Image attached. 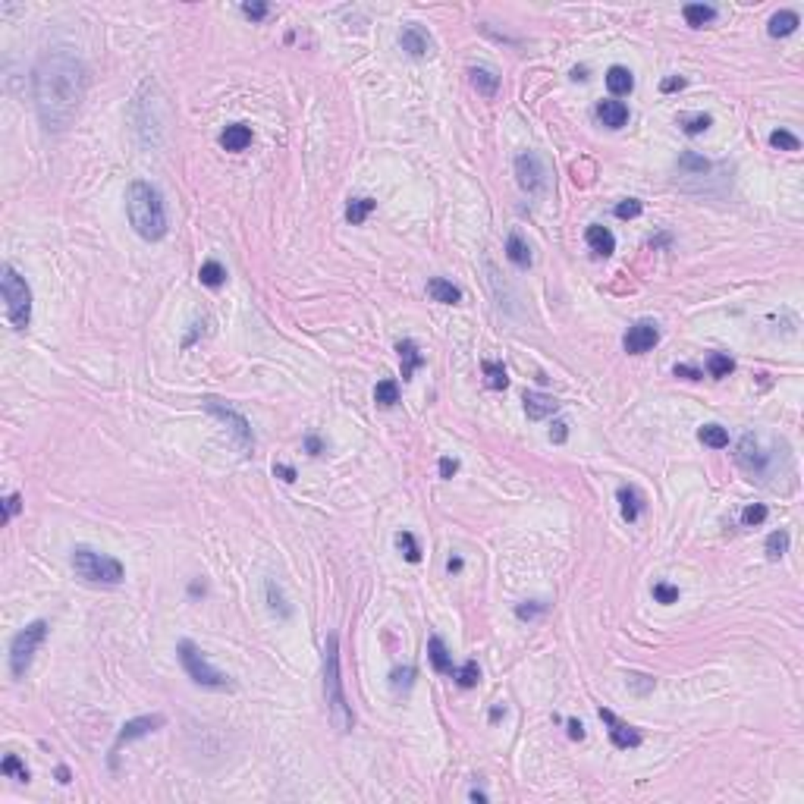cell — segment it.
Listing matches in <instances>:
<instances>
[{"label":"cell","instance_id":"20","mask_svg":"<svg viewBox=\"0 0 804 804\" xmlns=\"http://www.w3.org/2000/svg\"><path fill=\"white\" fill-rule=\"evenodd\" d=\"M396 352H399V364H402V380H412L415 371L425 364V355L418 352V346L412 340H402L396 346Z\"/></svg>","mask_w":804,"mask_h":804},{"label":"cell","instance_id":"1","mask_svg":"<svg viewBox=\"0 0 804 804\" xmlns=\"http://www.w3.org/2000/svg\"><path fill=\"white\" fill-rule=\"evenodd\" d=\"M89 89V69L82 57L69 48H54L35 67V111L41 126L63 133L79 116V107Z\"/></svg>","mask_w":804,"mask_h":804},{"label":"cell","instance_id":"39","mask_svg":"<svg viewBox=\"0 0 804 804\" xmlns=\"http://www.w3.org/2000/svg\"><path fill=\"white\" fill-rule=\"evenodd\" d=\"M770 145L776 151H798L801 148L798 135H792L788 129H776V133H770Z\"/></svg>","mask_w":804,"mask_h":804},{"label":"cell","instance_id":"50","mask_svg":"<svg viewBox=\"0 0 804 804\" xmlns=\"http://www.w3.org/2000/svg\"><path fill=\"white\" fill-rule=\"evenodd\" d=\"M456 471H459V462H456V459H450V456L440 459V478H443V481H450Z\"/></svg>","mask_w":804,"mask_h":804},{"label":"cell","instance_id":"5","mask_svg":"<svg viewBox=\"0 0 804 804\" xmlns=\"http://www.w3.org/2000/svg\"><path fill=\"white\" fill-rule=\"evenodd\" d=\"M69 562H72V569H76L79 579L94 581V584H120L123 579H126V569H123L120 559L91 550V547H76Z\"/></svg>","mask_w":804,"mask_h":804},{"label":"cell","instance_id":"4","mask_svg":"<svg viewBox=\"0 0 804 804\" xmlns=\"http://www.w3.org/2000/svg\"><path fill=\"white\" fill-rule=\"evenodd\" d=\"M0 292L6 302V318H10L13 330H26L32 324V289L23 277L16 274L13 264L0 267Z\"/></svg>","mask_w":804,"mask_h":804},{"label":"cell","instance_id":"21","mask_svg":"<svg viewBox=\"0 0 804 804\" xmlns=\"http://www.w3.org/2000/svg\"><path fill=\"white\" fill-rule=\"evenodd\" d=\"M428 657H430V666H434L437 672H443V676H450V672H452V654L447 650V644H443L440 635H430V641H428Z\"/></svg>","mask_w":804,"mask_h":804},{"label":"cell","instance_id":"58","mask_svg":"<svg viewBox=\"0 0 804 804\" xmlns=\"http://www.w3.org/2000/svg\"><path fill=\"white\" fill-rule=\"evenodd\" d=\"M500 716H506V707H493L491 710V720H500Z\"/></svg>","mask_w":804,"mask_h":804},{"label":"cell","instance_id":"2","mask_svg":"<svg viewBox=\"0 0 804 804\" xmlns=\"http://www.w3.org/2000/svg\"><path fill=\"white\" fill-rule=\"evenodd\" d=\"M126 214L129 223L145 242H157V239L167 236V208L164 199L151 182L135 179L129 182L126 189Z\"/></svg>","mask_w":804,"mask_h":804},{"label":"cell","instance_id":"30","mask_svg":"<svg viewBox=\"0 0 804 804\" xmlns=\"http://www.w3.org/2000/svg\"><path fill=\"white\" fill-rule=\"evenodd\" d=\"M679 126H682L685 135H700L713 126V116L710 113H682L679 116Z\"/></svg>","mask_w":804,"mask_h":804},{"label":"cell","instance_id":"40","mask_svg":"<svg viewBox=\"0 0 804 804\" xmlns=\"http://www.w3.org/2000/svg\"><path fill=\"white\" fill-rule=\"evenodd\" d=\"M766 522V506L764 503H751V506L742 509V525L744 528H757V525Z\"/></svg>","mask_w":804,"mask_h":804},{"label":"cell","instance_id":"31","mask_svg":"<svg viewBox=\"0 0 804 804\" xmlns=\"http://www.w3.org/2000/svg\"><path fill=\"white\" fill-rule=\"evenodd\" d=\"M374 208H377V201H374V199H352V201L346 204V220H349V223H355V226H358V223H364V220H368V214H371Z\"/></svg>","mask_w":804,"mask_h":804},{"label":"cell","instance_id":"23","mask_svg":"<svg viewBox=\"0 0 804 804\" xmlns=\"http://www.w3.org/2000/svg\"><path fill=\"white\" fill-rule=\"evenodd\" d=\"M606 89H610V94H616V98L628 94V91L635 89L632 69H625V67H610V69H606Z\"/></svg>","mask_w":804,"mask_h":804},{"label":"cell","instance_id":"35","mask_svg":"<svg viewBox=\"0 0 804 804\" xmlns=\"http://www.w3.org/2000/svg\"><path fill=\"white\" fill-rule=\"evenodd\" d=\"M481 368H484V377H487V386H491V390H506L509 386L506 368H503L500 362H484Z\"/></svg>","mask_w":804,"mask_h":804},{"label":"cell","instance_id":"45","mask_svg":"<svg viewBox=\"0 0 804 804\" xmlns=\"http://www.w3.org/2000/svg\"><path fill=\"white\" fill-rule=\"evenodd\" d=\"M544 610H547V603H540V601L518 603V606H515V616H518V619H535V616H540Z\"/></svg>","mask_w":804,"mask_h":804},{"label":"cell","instance_id":"17","mask_svg":"<svg viewBox=\"0 0 804 804\" xmlns=\"http://www.w3.org/2000/svg\"><path fill=\"white\" fill-rule=\"evenodd\" d=\"M248 145H252V129H248L245 123H233V126H226L220 133V148L223 151L239 155V151H245Z\"/></svg>","mask_w":804,"mask_h":804},{"label":"cell","instance_id":"24","mask_svg":"<svg viewBox=\"0 0 804 804\" xmlns=\"http://www.w3.org/2000/svg\"><path fill=\"white\" fill-rule=\"evenodd\" d=\"M616 496H619V506H622V518H625V522H638L641 509H644V500H641V493L635 491V487H619Z\"/></svg>","mask_w":804,"mask_h":804},{"label":"cell","instance_id":"44","mask_svg":"<svg viewBox=\"0 0 804 804\" xmlns=\"http://www.w3.org/2000/svg\"><path fill=\"white\" fill-rule=\"evenodd\" d=\"M412 679H415V669H412V666L393 669V672H390V685H393L396 691H399V688H408V685H412Z\"/></svg>","mask_w":804,"mask_h":804},{"label":"cell","instance_id":"52","mask_svg":"<svg viewBox=\"0 0 804 804\" xmlns=\"http://www.w3.org/2000/svg\"><path fill=\"white\" fill-rule=\"evenodd\" d=\"M566 726H569V738H575V742H581V738H584V726H581V722H579V720H569Z\"/></svg>","mask_w":804,"mask_h":804},{"label":"cell","instance_id":"29","mask_svg":"<svg viewBox=\"0 0 804 804\" xmlns=\"http://www.w3.org/2000/svg\"><path fill=\"white\" fill-rule=\"evenodd\" d=\"M698 440L704 447H713V450H726L729 447V430L722 425H704L698 430Z\"/></svg>","mask_w":804,"mask_h":804},{"label":"cell","instance_id":"32","mask_svg":"<svg viewBox=\"0 0 804 804\" xmlns=\"http://www.w3.org/2000/svg\"><path fill=\"white\" fill-rule=\"evenodd\" d=\"M452 679H456V685L459 688H474V685L481 682V669H478V663L474 660H469V663H462V666H452V672H450Z\"/></svg>","mask_w":804,"mask_h":804},{"label":"cell","instance_id":"51","mask_svg":"<svg viewBox=\"0 0 804 804\" xmlns=\"http://www.w3.org/2000/svg\"><path fill=\"white\" fill-rule=\"evenodd\" d=\"M660 89L666 91V94H669V91H679V89H685V79H682V76H669V79H663V82H660Z\"/></svg>","mask_w":804,"mask_h":804},{"label":"cell","instance_id":"36","mask_svg":"<svg viewBox=\"0 0 804 804\" xmlns=\"http://www.w3.org/2000/svg\"><path fill=\"white\" fill-rule=\"evenodd\" d=\"M264 591H267V601H270V610L274 613H280L283 619H289L292 616V610H289V603L283 601V591H280V584H277L274 579H270L267 584H264Z\"/></svg>","mask_w":804,"mask_h":804},{"label":"cell","instance_id":"33","mask_svg":"<svg viewBox=\"0 0 804 804\" xmlns=\"http://www.w3.org/2000/svg\"><path fill=\"white\" fill-rule=\"evenodd\" d=\"M374 402L384 408H393L399 402V384L396 380H380V384L374 386Z\"/></svg>","mask_w":804,"mask_h":804},{"label":"cell","instance_id":"11","mask_svg":"<svg viewBox=\"0 0 804 804\" xmlns=\"http://www.w3.org/2000/svg\"><path fill=\"white\" fill-rule=\"evenodd\" d=\"M160 726H164V716H160V713H151V716H135V720L123 722L120 732H116V742H113V754H116V751H120L126 742H135V738L151 735V732H155V729H160Z\"/></svg>","mask_w":804,"mask_h":804},{"label":"cell","instance_id":"42","mask_svg":"<svg viewBox=\"0 0 804 804\" xmlns=\"http://www.w3.org/2000/svg\"><path fill=\"white\" fill-rule=\"evenodd\" d=\"M654 601L663 603V606L676 603L679 601V588H676V584H666V581H657L654 584Z\"/></svg>","mask_w":804,"mask_h":804},{"label":"cell","instance_id":"38","mask_svg":"<svg viewBox=\"0 0 804 804\" xmlns=\"http://www.w3.org/2000/svg\"><path fill=\"white\" fill-rule=\"evenodd\" d=\"M707 371H710V377H729L735 371V362L722 352H713L707 358Z\"/></svg>","mask_w":804,"mask_h":804},{"label":"cell","instance_id":"8","mask_svg":"<svg viewBox=\"0 0 804 804\" xmlns=\"http://www.w3.org/2000/svg\"><path fill=\"white\" fill-rule=\"evenodd\" d=\"M204 408H208L214 418H220L226 428H230V434L236 437V443L242 447L245 452H252V447H255V434H252V425H248V418L242 412H236V408L230 406V402H223V399H214V396H208L201 402Z\"/></svg>","mask_w":804,"mask_h":804},{"label":"cell","instance_id":"9","mask_svg":"<svg viewBox=\"0 0 804 804\" xmlns=\"http://www.w3.org/2000/svg\"><path fill=\"white\" fill-rule=\"evenodd\" d=\"M515 177H518V186L531 195H537L547 189V167L535 151H525V155L515 157Z\"/></svg>","mask_w":804,"mask_h":804},{"label":"cell","instance_id":"27","mask_svg":"<svg viewBox=\"0 0 804 804\" xmlns=\"http://www.w3.org/2000/svg\"><path fill=\"white\" fill-rule=\"evenodd\" d=\"M506 258L513 261L515 267H531V248H528V242H525L518 233H509V239H506Z\"/></svg>","mask_w":804,"mask_h":804},{"label":"cell","instance_id":"3","mask_svg":"<svg viewBox=\"0 0 804 804\" xmlns=\"http://www.w3.org/2000/svg\"><path fill=\"white\" fill-rule=\"evenodd\" d=\"M324 694H327V713L340 732H349L355 726V713L342 691V672H340V638L330 635L324 647Z\"/></svg>","mask_w":804,"mask_h":804},{"label":"cell","instance_id":"25","mask_svg":"<svg viewBox=\"0 0 804 804\" xmlns=\"http://www.w3.org/2000/svg\"><path fill=\"white\" fill-rule=\"evenodd\" d=\"M469 76H471V85L484 94V98H493L496 89H500V76H496L493 69H487V67H471Z\"/></svg>","mask_w":804,"mask_h":804},{"label":"cell","instance_id":"10","mask_svg":"<svg viewBox=\"0 0 804 804\" xmlns=\"http://www.w3.org/2000/svg\"><path fill=\"white\" fill-rule=\"evenodd\" d=\"M657 342H660V327H657V320H635L622 336V346H625L628 355H644L657 346Z\"/></svg>","mask_w":804,"mask_h":804},{"label":"cell","instance_id":"22","mask_svg":"<svg viewBox=\"0 0 804 804\" xmlns=\"http://www.w3.org/2000/svg\"><path fill=\"white\" fill-rule=\"evenodd\" d=\"M798 26H801L798 13H795V10H779V13H773V16H770L766 32H770L773 38H786V35H792Z\"/></svg>","mask_w":804,"mask_h":804},{"label":"cell","instance_id":"59","mask_svg":"<svg viewBox=\"0 0 804 804\" xmlns=\"http://www.w3.org/2000/svg\"><path fill=\"white\" fill-rule=\"evenodd\" d=\"M572 79H588V69H584V67H579V69H572Z\"/></svg>","mask_w":804,"mask_h":804},{"label":"cell","instance_id":"57","mask_svg":"<svg viewBox=\"0 0 804 804\" xmlns=\"http://www.w3.org/2000/svg\"><path fill=\"white\" fill-rule=\"evenodd\" d=\"M469 798H471V801H481V804H484V801H487V795H484V792H478V788H474V792L469 795Z\"/></svg>","mask_w":804,"mask_h":804},{"label":"cell","instance_id":"28","mask_svg":"<svg viewBox=\"0 0 804 804\" xmlns=\"http://www.w3.org/2000/svg\"><path fill=\"white\" fill-rule=\"evenodd\" d=\"M199 280H201V286H208V289H220L226 283V267L220 261H204L201 270H199Z\"/></svg>","mask_w":804,"mask_h":804},{"label":"cell","instance_id":"34","mask_svg":"<svg viewBox=\"0 0 804 804\" xmlns=\"http://www.w3.org/2000/svg\"><path fill=\"white\" fill-rule=\"evenodd\" d=\"M788 553V531H773L770 537H766V559L770 562H779L782 557Z\"/></svg>","mask_w":804,"mask_h":804},{"label":"cell","instance_id":"37","mask_svg":"<svg viewBox=\"0 0 804 804\" xmlns=\"http://www.w3.org/2000/svg\"><path fill=\"white\" fill-rule=\"evenodd\" d=\"M396 547L402 550V557H406L408 562H421V547H418V540H415L412 531H399V535H396Z\"/></svg>","mask_w":804,"mask_h":804},{"label":"cell","instance_id":"46","mask_svg":"<svg viewBox=\"0 0 804 804\" xmlns=\"http://www.w3.org/2000/svg\"><path fill=\"white\" fill-rule=\"evenodd\" d=\"M19 509H23V496H19V493H10V496L4 500V522H10V518L19 513Z\"/></svg>","mask_w":804,"mask_h":804},{"label":"cell","instance_id":"18","mask_svg":"<svg viewBox=\"0 0 804 804\" xmlns=\"http://www.w3.org/2000/svg\"><path fill=\"white\" fill-rule=\"evenodd\" d=\"M584 239H588V248L594 255H601V258H606V255H613L616 252V236H613L606 226H601V223H594V226H588V233H584Z\"/></svg>","mask_w":804,"mask_h":804},{"label":"cell","instance_id":"43","mask_svg":"<svg viewBox=\"0 0 804 804\" xmlns=\"http://www.w3.org/2000/svg\"><path fill=\"white\" fill-rule=\"evenodd\" d=\"M641 214V201L638 199H625L616 204V217L619 220H635V217Z\"/></svg>","mask_w":804,"mask_h":804},{"label":"cell","instance_id":"13","mask_svg":"<svg viewBox=\"0 0 804 804\" xmlns=\"http://www.w3.org/2000/svg\"><path fill=\"white\" fill-rule=\"evenodd\" d=\"M735 459H738V465H742L748 474H764L766 471V452L760 450V443H757L754 434H744L742 440H738Z\"/></svg>","mask_w":804,"mask_h":804},{"label":"cell","instance_id":"49","mask_svg":"<svg viewBox=\"0 0 804 804\" xmlns=\"http://www.w3.org/2000/svg\"><path fill=\"white\" fill-rule=\"evenodd\" d=\"M566 437H569V425H566V421H557V425L550 428V440L553 443H566Z\"/></svg>","mask_w":804,"mask_h":804},{"label":"cell","instance_id":"7","mask_svg":"<svg viewBox=\"0 0 804 804\" xmlns=\"http://www.w3.org/2000/svg\"><path fill=\"white\" fill-rule=\"evenodd\" d=\"M45 638H48V622H45V619H35V622H28L23 632L13 635V641H10L13 679H26V672H28V666H32V660H35V650L45 644Z\"/></svg>","mask_w":804,"mask_h":804},{"label":"cell","instance_id":"41","mask_svg":"<svg viewBox=\"0 0 804 804\" xmlns=\"http://www.w3.org/2000/svg\"><path fill=\"white\" fill-rule=\"evenodd\" d=\"M0 773L4 776H16L19 782H28V770H26V764L19 760L16 754H6L4 757V764H0Z\"/></svg>","mask_w":804,"mask_h":804},{"label":"cell","instance_id":"12","mask_svg":"<svg viewBox=\"0 0 804 804\" xmlns=\"http://www.w3.org/2000/svg\"><path fill=\"white\" fill-rule=\"evenodd\" d=\"M601 720L606 722V726H610V742L616 744L619 751L638 748V744H641V732H638V729L628 726V722H622L613 710H603V707H601Z\"/></svg>","mask_w":804,"mask_h":804},{"label":"cell","instance_id":"16","mask_svg":"<svg viewBox=\"0 0 804 804\" xmlns=\"http://www.w3.org/2000/svg\"><path fill=\"white\" fill-rule=\"evenodd\" d=\"M594 113L606 129H622L628 123V107L622 101H601V104L594 107Z\"/></svg>","mask_w":804,"mask_h":804},{"label":"cell","instance_id":"19","mask_svg":"<svg viewBox=\"0 0 804 804\" xmlns=\"http://www.w3.org/2000/svg\"><path fill=\"white\" fill-rule=\"evenodd\" d=\"M428 296L434 298V302H443V305H459V302H462V289H459L456 283L443 280V277H430V280H428Z\"/></svg>","mask_w":804,"mask_h":804},{"label":"cell","instance_id":"53","mask_svg":"<svg viewBox=\"0 0 804 804\" xmlns=\"http://www.w3.org/2000/svg\"><path fill=\"white\" fill-rule=\"evenodd\" d=\"M274 474H280L283 481H296V469H289V465H274Z\"/></svg>","mask_w":804,"mask_h":804},{"label":"cell","instance_id":"56","mask_svg":"<svg viewBox=\"0 0 804 804\" xmlns=\"http://www.w3.org/2000/svg\"><path fill=\"white\" fill-rule=\"evenodd\" d=\"M57 782H63V786L69 782V770H67V766H57Z\"/></svg>","mask_w":804,"mask_h":804},{"label":"cell","instance_id":"26","mask_svg":"<svg viewBox=\"0 0 804 804\" xmlns=\"http://www.w3.org/2000/svg\"><path fill=\"white\" fill-rule=\"evenodd\" d=\"M682 16H685V23H688L691 28H704V26H710L716 19V6H710V4H685Z\"/></svg>","mask_w":804,"mask_h":804},{"label":"cell","instance_id":"54","mask_svg":"<svg viewBox=\"0 0 804 804\" xmlns=\"http://www.w3.org/2000/svg\"><path fill=\"white\" fill-rule=\"evenodd\" d=\"M305 447H308V452H311V456H320V450H324V447H320V440H318V437H308V440H305Z\"/></svg>","mask_w":804,"mask_h":804},{"label":"cell","instance_id":"48","mask_svg":"<svg viewBox=\"0 0 804 804\" xmlns=\"http://www.w3.org/2000/svg\"><path fill=\"white\" fill-rule=\"evenodd\" d=\"M672 371H676V377H685V380H700V377H704L698 368H691V364H676Z\"/></svg>","mask_w":804,"mask_h":804},{"label":"cell","instance_id":"6","mask_svg":"<svg viewBox=\"0 0 804 804\" xmlns=\"http://www.w3.org/2000/svg\"><path fill=\"white\" fill-rule=\"evenodd\" d=\"M177 654H179L182 669L189 672V679H192L195 685H201V688H211V691H230V688H233L230 676H223L220 669L211 666L208 657H204L201 650L195 647V641H179V644H177Z\"/></svg>","mask_w":804,"mask_h":804},{"label":"cell","instance_id":"47","mask_svg":"<svg viewBox=\"0 0 804 804\" xmlns=\"http://www.w3.org/2000/svg\"><path fill=\"white\" fill-rule=\"evenodd\" d=\"M267 10H270L267 4H242V13L248 19H255V23H261V19L267 16Z\"/></svg>","mask_w":804,"mask_h":804},{"label":"cell","instance_id":"14","mask_svg":"<svg viewBox=\"0 0 804 804\" xmlns=\"http://www.w3.org/2000/svg\"><path fill=\"white\" fill-rule=\"evenodd\" d=\"M399 48L406 50L408 57H415V60H425L430 50H434V41H430V35L421 26H402Z\"/></svg>","mask_w":804,"mask_h":804},{"label":"cell","instance_id":"55","mask_svg":"<svg viewBox=\"0 0 804 804\" xmlns=\"http://www.w3.org/2000/svg\"><path fill=\"white\" fill-rule=\"evenodd\" d=\"M447 569H450V572H459V569H462V557H450Z\"/></svg>","mask_w":804,"mask_h":804},{"label":"cell","instance_id":"15","mask_svg":"<svg viewBox=\"0 0 804 804\" xmlns=\"http://www.w3.org/2000/svg\"><path fill=\"white\" fill-rule=\"evenodd\" d=\"M522 402H525V412H528L531 421H544V418H550V415L559 412V402L553 396H547V393H537V390H528Z\"/></svg>","mask_w":804,"mask_h":804}]
</instances>
